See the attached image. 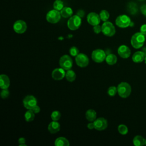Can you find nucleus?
<instances>
[{
	"label": "nucleus",
	"mask_w": 146,
	"mask_h": 146,
	"mask_svg": "<svg viewBox=\"0 0 146 146\" xmlns=\"http://www.w3.org/2000/svg\"><path fill=\"white\" fill-rule=\"evenodd\" d=\"M31 110H32L35 113H39V112H40V107H39L38 106L36 105V106H35L31 109Z\"/></svg>",
	"instance_id": "obj_35"
},
{
	"label": "nucleus",
	"mask_w": 146,
	"mask_h": 146,
	"mask_svg": "<svg viewBox=\"0 0 146 146\" xmlns=\"http://www.w3.org/2000/svg\"><path fill=\"white\" fill-rule=\"evenodd\" d=\"M117 129L119 132L121 134V135H126L128 132V129L127 127L124 125V124H120L117 127Z\"/></svg>",
	"instance_id": "obj_28"
},
{
	"label": "nucleus",
	"mask_w": 146,
	"mask_h": 146,
	"mask_svg": "<svg viewBox=\"0 0 146 146\" xmlns=\"http://www.w3.org/2000/svg\"><path fill=\"white\" fill-rule=\"evenodd\" d=\"M76 15H78V16H79L80 18H82L84 17V12L83 10H79L78 11L77 13H76Z\"/></svg>",
	"instance_id": "obj_37"
},
{
	"label": "nucleus",
	"mask_w": 146,
	"mask_h": 146,
	"mask_svg": "<svg viewBox=\"0 0 146 146\" xmlns=\"http://www.w3.org/2000/svg\"><path fill=\"white\" fill-rule=\"evenodd\" d=\"M144 62H145V63L146 64V54H145V59H144Z\"/></svg>",
	"instance_id": "obj_40"
},
{
	"label": "nucleus",
	"mask_w": 146,
	"mask_h": 146,
	"mask_svg": "<svg viewBox=\"0 0 146 146\" xmlns=\"http://www.w3.org/2000/svg\"><path fill=\"white\" fill-rule=\"evenodd\" d=\"M9 95V91L7 89H3V90L1 92V96L2 98L5 99L7 98Z\"/></svg>",
	"instance_id": "obj_32"
},
{
	"label": "nucleus",
	"mask_w": 146,
	"mask_h": 146,
	"mask_svg": "<svg viewBox=\"0 0 146 146\" xmlns=\"http://www.w3.org/2000/svg\"><path fill=\"white\" fill-rule=\"evenodd\" d=\"M23 103L24 107L26 109L31 110L37 104V100L33 95H27L24 98Z\"/></svg>",
	"instance_id": "obj_9"
},
{
	"label": "nucleus",
	"mask_w": 146,
	"mask_h": 146,
	"mask_svg": "<svg viewBox=\"0 0 146 146\" xmlns=\"http://www.w3.org/2000/svg\"><path fill=\"white\" fill-rule=\"evenodd\" d=\"M145 57V53L144 51H137L133 54L132 59L135 63H140L144 60Z\"/></svg>",
	"instance_id": "obj_16"
},
{
	"label": "nucleus",
	"mask_w": 146,
	"mask_h": 146,
	"mask_svg": "<svg viewBox=\"0 0 146 146\" xmlns=\"http://www.w3.org/2000/svg\"><path fill=\"white\" fill-rule=\"evenodd\" d=\"M93 30L95 33L99 34L100 32H102V26H100L99 25H97L95 26H94Z\"/></svg>",
	"instance_id": "obj_33"
},
{
	"label": "nucleus",
	"mask_w": 146,
	"mask_h": 146,
	"mask_svg": "<svg viewBox=\"0 0 146 146\" xmlns=\"http://www.w3.org/2000/svg\"><path fill=\"white\" fill-rule=\"evenodd\" d=\"M99 16H100V18L102 21L106 22L108 19V18L110 17V14L107 10H103L100 12Z\"/></svg>",
	"instance_id": "obj_27"
},
{
	"label": "nucleus",
	"mask_w": 146,
	"mask_h": 146,
	"mask_svg": "<svg viewBox=\"0 0 146 146\" xmlns=\"http://www.w3.org/2000/svg\"><path fill=\"white\" fill-rule=\"evenodd\" d=\"M106 61L109 65H113L117 62V57L113 54H110L106 58Z\"/></svg>",
	"instance_id": "obj_23"
},
{
	"label": "nucleus",
	"mask_w": 146,
	"mask_h": 146,
	"mask_svg": "<svg viewBox=\"0 0 146 146\" xmlns=\"http://www.w3.org/2000/svg\"><path fill=\"white\" fill-rule=\"evenodd\" d=\"M102 32L106 36H112L115 34L116 30L111 22L106 21L102 25Z\"/></svg>",
	"instance_id": "obj_4"
},
{
	"label": "nucleus",
	"mask_w": 146,
	"mask_h": 146,
	"mask_svg": "<svg viewBox=\"0 0 146 146\" xmlns=\"http://www.w3.org/2000/svg\"><path fill=\"white\" fill-rule=\"evenodd\" d=\"M73 11L71 8L69 7H64L60 10V14L64 18L71 17L72 15Z\"/></svg>",
	"instance_id": "obj_22"
},
{
	"label": "nucleus",
	"mask_w": 146,
	"mask_h": 146,
	"mask_svg": "<svg viewBox=\"0 0 146 146\" xmlns=\"http://www.w3.org/2000/svg\"><path fill=\"white\" fill-rule=\"evenodd\" d=\"M140 32L146 35V24H144L140 27Z\"/></svg>",
	"instance_id": "obj_34"
},
{
	"label": "nucleus",
	"mask_w": 146,
	"mask_h": 146,
	"mask_svg": "<svg viewBox=\"0 0 146 146\" xmlns=\"http://www.w3.org/2000/svg\"><path fill=\"white\" fill-rule=\"evenodd\" d=\"M87 127L88 129H92L94 128H95V125H94V123H89L87 124Z\"/></svg>",
	"instance_id": "obj_39"
},
{
	"label": "nucleus",
	"mask_w": 146,
	"mask_h": 146,
	"mask_svg": "<svg viewBox=\"0 0 146 146\" xmlns=\"http://www.w3.org/2000/svg\"><path fill=\"white\" fill-rule=\"evenodd\" d=\"M72 60L68 55H64L59 59V65L64 70H68L72 67Z\"/></svg>",
	"instance_id": "obj_7"
},
{
	"label": "nucleus",
	"mask_w": 146,
	"mask_h": 146,
	"mask_svg": "<svg viewBox=\"0 0 146 146\" xmlns=\"http://www.w3.org/2000/svg\"><path fill=\"white\" fill-rule=\"evenodd\" d=\"M116 25L120 28H126L131 24L130 18L127 15H120L118 16L115 20Z\"/></svg>",
	"instance_id": "obj_5"
},
{
	"label": "nucleus",
	"mask_w": 146,
	"mask_h": 146,
	"mask_svg": "<svg viewBox=\"0 0 146 146\" xmlns=\"http://www.w3.org/2000/svg\"><path fill=\"white\" fill-rule=\"evenodd\" d=\"M86 118L90 121H95L96 119V112L92 109L88 110L86 112Z\"/></svg>",
	"instance_id": "obj_20"
},
{
	"label": "nucleus",
	"mask_w": 146,
	"mask_h": 146,
	"mask_svg": "<svg viewBox=\"0 0 146 146\" xmlns=\"http://www.w3.org/2000/svg\"><path fill=\"white\" fill-rule=\"evenodd\" d=\"M60 12L55 9H53L47 13L46 15V20L51 23H56L60 21Z\"/></svg>",
	"instance_id": "obj_6"
},
{
	"label": "nucleus",
	"mask_w": 146,
	"mask_h": 146,
	"mask_svg": "<svg viewBox=\"0 0 146 146\" xmlns=\"http://www.w3.org/2000/svg\"><path fill=\"white\" fill-rule=\"evenodd\" d=\"M61 116L60 113L58 111H54L51 113V118L54 121H58L60 119Z\"/></svg>",
	"instance_id": "obj_29"
},
{
	"label": "nucleus",
	"mask_w": 146,
	"mask_h": 146,
	"mask_svg": "<svg viewBox=\"0 0 146 146\" xmlns=\"http://www.w3.org/2000/svg\"><path fill=\"white\" fill-rule=\"evenodd\" d=\"M95 129L98 131H102L105 129L108 125L107 121L104 117H99L96 119L95 121H94Z\"/></svg>",
	"instance_id": "obj_13"
},
{
	"label": "nucleus",
	"mask_w": 146,
	"mask_h": 146,
	"mask_svg": "<svg viewBox=\"0 0 146 146\" xmlns=\"http://www.w3.org/2000/svg\"><path fill=\"white\" fill-rule=\"evenodd\" d=\"M65 76L66 78V79L70 82L74 81L76 79V74L75 72L71 70H67V71L66 72Z\"/></svg>",
	"instance_id": "obj_24"
},
{
	"label": "nucleus",
	"mask_w": 146,
	"mask_h": 146,
	"mask_svg": "<svg viewBox=\"0 0 146 146\" xmlns=\"http://www.w3.org/2000/svg\"><path fill=\"white\" fill-rule=\"evenodd\" d=\"M140 1H143V0H140Z\"/></svg>",
	"instance_id": "obj_42"
},
{
	"label": "nucleus",
	"mask_w": 146,
	"mask_h": 146,
	"mask_svg": "<svg viewBox=\"0 0 146 146\" xmlns=\"http://www.w3.org/2000/svg\"><path fill=\"white\" fill-rule=\"evenodd\" d=\"M51 75L52 78L56 80H59L62 79L65 76L66 72L64 71V70L62 67L56 68L52 71Z\"/></svg>",
	"instance_id": "obj_15"
},
{
	"label": "nucleus",
	"mask_w": 146,
	"mask_h": 146,
	"mask_svg": "<svg viewBox=\"0 0 146 146\" xmlns=\"http://www.w3.org/2000/svg\"><path fill=\"white\" fill-rule=\"evenodd\" d=\"M87 20L90 25L94 26L99 25L101 19L99 14L94 12H91L87 15Z\"/></svg>",
	"instance_id": "obj_12"
},
{
	"label": "nucleus",
	"mask_w": 146,
	"mask_h": 146,
	"mask_svg": "<svg viewBox=\"0 0 146 146\" xmlns=\"http://www.w3.org/2000/svg\"><path fill=\"white\" fill-rule=\"evenodd\" d=\"M116 92H117V88L115 86L110 87L107 91V93H108V95L110 96H114L116 95Z\"/></svg>",
	"instance_id": "obj_30"
},
{
	"label": "nucleus",
	"mask_w": 146,
	"mask_h": 146,
	"mask_svg": "<svg viewBox=\"0 0 146 146\" xmlns=\"http://www.w3.org/2000/svg\"><path fill=\"white\" fill-rule=\"evenodd\" d=\"M13 29L15 33L18 34H22L26 31L27 25L25 21L22 20H18L14 23Z\"/></svg>",
	"instance_id": "obj_11"
},
{
	"label": "nucleus",
	"mask_w": 146,
	"mask_h": 146,
	"mask_svg": "<svg viewBox=\"0 0 146 146\" xmlns=\"http://www.w3.org/2000/svg\"><path fill=\"white\" fill-rule=\"evenodd\" d=\"M55 146H68L70 145L69 141L64 137L57 138L54 143Z\"/></svg>",
	"instance_id": "obj_21"
},
{
	"label": "nucleus",
	"mask_w": 146,
	"mask_h": 146,
	"mask_svg": "<svg viewBox=\"0 0 146 146\" xmlns=\"http://www.w3.org/2000/svg\"><path fill=\"white\" fill-rule=\"evenodd\" d=\"M34 117H35V113L31 110H27L25 114V120L27 122L33 121L34 119Z\"/></svg>",
	"instance_id": "obj_25"
},
{
	"label": "nucleus",
	"mask_w": 146,
	"mask_h": 146,
	"mask_svg": "<svg viewBox=\"0 0 146 146\" xmlns=\"http://www.w3.org/2000/svg\"><path fill=\"white\" fill-rule=\"evenodd\" d=\"M54 9H55L58 11H60L63 7V2L61 0H56L53 3Z\"/></svg>",
	"instance_id": "obj_26"
},
{
	"label": "nucleus",
	"mask_w": 146,
	"mask_h": 146,
	"mask_svg": "<svg viewBox=\"0 0 146 146\" xmlns=\"http://www.w3.org/2000/svg\"><path fill=\"white\" fill-rule=\"evenodd\" d=\"M117 53L122 58H128L131 55V50L126 45L123 44L119 46L117 49Z\"/></svg>",
	"instance_id": "obj_14"
},
{
	"label": "nucleus",
	"mask_w": 146,
	"mask_h": 146,
	"mask_svg": "<svg viewBox=\"0 0 146 146\" xmlns=\"http://www.w3.org/2000/svg\"><path fill=\"white\" fill-rule=\"evenodd\" d=\"M133 144L135 146H143L145 144V139L140 135H136L133 139Z\"/></svg>",
	"instance_id": "obj_19"
},
{
	"label": "nucleus",
	"mask_w": 146,
	"mask_h": 146,
	"mask_svg": "<svg viewBox=\"0 0 146 146\" xmlns=\"http://www.w3.org/2000/svg\"><path fill=\"white\" fill-rule=\"evenodd\" d=\"M25 142H26V140L24 137H20L18 139V143L19 144V145L24 144H25Z\"/></svg>",
	"instance_id": "obj_38"
},
{
	"label": "nucleus",
	"mask_w": 146,
	"mask_h": 146,
	"mask_svg": "<svg viewBox=\"0 0 146 146\" xmlns=\"http://www.w3.org/2000/svg\"><path fill=\"white\" fill-rule=\"evenodd\" d=\"M70 54L71 56H76L77 55H78L79 54L78 48L75 46L71 47L70 49Z\"/></svg>",
	"instance_id": "obj_31"
},
{
	"label": "nucleus",
	"mask_w": 146,
	"mask_h": 146,
	"mask_svg": "<svg viewBox=\"0 0 146 146\" xmlns=\"http://www.w3.org/2000/svg\"><path fill=\"white\" fill-rule=\"evenodd\" d=\"M82 23L81 18L78 15L70 17L67 21V27L71 30H76L80 26Z\"/></svg>",
	"instance_id": "obj_3"
},
{
	"label": "nucleus",
	"mask_w": 146,
	"mask_h": 146,
	"mask_svg": "<svg viewBox=\"0 0 146 146\" xmlns=\"http://www.w3.org/2000/svg\"><path fill=\"white\" fill-rule=\"evenodd\" d=\"M145 40V35L142 34L141 32H137L132 36L131 39V44L133 48L138 49L143 47Z\"/></svg>",
	"instance_id": "obj_1"
},
{
	"label": "nucleus",
	"mask_w": 146,
	"mask_h": 146,
	"mask_svg": "<svg viewBox=\"0 0 146 146\" xmlns=\"http://www.w3.org/2000/svg\"><path fill=\"white\" fill-rule=\"evenodd\" d=\"M91 58L94 62L96 63H102L106 59V55L103 50L96 49L92 51Z\"/></svg>",
	"instance_id": "obj_8"
},
{
	"label": "nucleus",
	"mask_w": 146,
	"mask_h": 146,
	"mask_svg": "<svg viewBox=\"0 0 146 146\" xmlns=\"http://www.w3.org/2000/svg\"><path fill=\"white\" fill-rule=\"evenodd\" d=\"M140 11L144 15L146 16V4H144L141 6L140 8Z\"/></svg>",
	"instance_id": "obj_36"
},
{
	"label": "nucleus",
	"mask_w": 146,
	"mask_h": 146,
	"mask_svg": "<svg viewBox=\"0 0 146 146\" xmlns=\"http://www.w3.org/2000/svg\"><path fill=\"white\" fill-rule=\"evenodd\" d=\"M145 145H146V139H145Z\"/></svg>",
	"instance_id": "obj_41"
},
{
	"label": "nucleus",
	"mask_w": 146,
	"mask_h": 146,
	"mask_svg": "<svg viewBox=\"0 0 146 146\" xmlns=\"http://www.w3.org/2000/svg\"><path fill=\"white\" fill-rule=\"evenodd\" d=\"M75 62L76 64L80 67H85L89 63L88 56L83 53H80L75 57Z\"/></svg>",
	"instance_id": "obj_10"
},
{
	"label": "nucleus",
	"mask_w": 146,
	"mask_h": 146,
	"mask_svg": "<svg viewBox=\"0 0 146 146\" xmlns=\"http://www.w3.org/2000/svg\"><path fill=\"white\" fill-rule=\"evenodd\" d=\"M10 86V79L9 78L4 74L0 75V87L1 88L7 89Z\"/></svg>",
	"instance_id": "obj_17"
},
{
	"label": "nucleus",
	"mask_w": 146,
	"mask_h": 146,
	"mask_svg": "<svg viewBox=\"0 0 146 146\" xmlns=\"http://www.w3.org/2000/svg\"><path fill=\"white\" fill-rule=\"evenodd\" d=\"M60 124L57 121H52L48 125V129L51 133H55L60 130Z\"/></svg>",
	"instance_id": "obj_18"
},
{
	"label": "nucleus",
	"mask_w": 146,
	"mask_h": 146,
	"mask_svg": "<svg viewBox=\"0 0 146 146\" xmlns=\"http://www.w3.org/2000/svg\"><path fill=\"white\" fill-rule=\"evenodd\" d=\"M119 95L123 98L128 97L131 93V87L127 82H123L119 83L117 87Z\"/></svg>",
	"instance_id": "obj_2"
}]
</instances>
